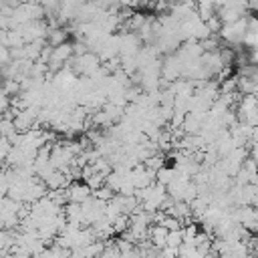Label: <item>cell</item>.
Returning <instances> with one entry per match:
<instances>
[{
	"label": "cell",
	"instance_id": "1",
	"mask_svg": "<svg viewBox=\"0 0 258 258\" xmlns=\"http://www.w3.org/2000/svg\"><path fill=\"white\" fill-rule=\"evenodd\" d=\"M64 198H67V204H83L91 198V189L81 183V181H71L69 187H64Z\"/></svg>",
	"mask_w": 258,
	"mask_h": 258
},
{
	"label": "cell",
	"instance_id": "2",
	"mask_svg": "<svg viewBox=\"0 0 258 258\" xmlns=\"http://www.w3.org/2000/svg\"><path fill=\"white\" fill-rule=\"evenodd\" d=\"M181 244H183V240H181V228L179 230H173V232H167V236H165V246L167 248L177 250Z\"/></svg>",
	"mask_w": 258,
	"mask_h": 258
},
{
	"label": "cell",
	"instance_id": "3",
	"mask_svg": "<svg viewBox=\"0 0 258 258\" xmlns=\"http://www.w3.org/2000/svg\"><path fill=\"white\" fill-rule=\"evenodd\" d=\"M111 226H113V234H123V232L129 228V216H125V214L117 216V218L111 222Z\"/></svg>",
	"mask_w": 258,
	"mask_h": 258
},
{
	"label": "cell",
	"instance_id": "4",
	"mask_svg": "<svg viewBox=\"0 0 258 258\" xmlns=\"http://www.w3.org/2000/svg\"><path fill=\"white\" fill-rule=\"evenodd\" d=\"M159 226H161V228H165L167 232H173V230H179V228H181V224H179L175 218H171V216H165V214H163V218H161Z\"/></svg>",
	"mask_w": 258,
	"mask_h": 258
},
{
	"label": "cell",
	"instance_id": "5",
	"mask_svg": "<svg viewBox=\"0 0 258 258\" xmlns=\"http://www.w3.org/2000/svg\"><path fill=\"white\" fill-rule=\"evenodd\" d=\"M10 149H12V143H10L6 137H0V161H4V159L8 157Z\"/></svg>",
	"mask_w": 258,
	"mask_h": 258
}]
</instances>
